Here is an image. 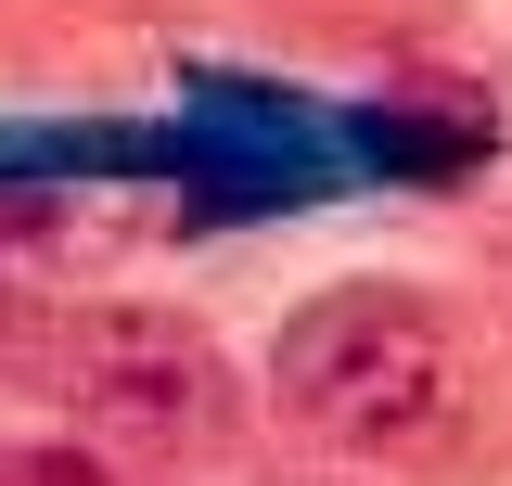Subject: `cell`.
Listing matches in <instances>:
<instances>
[{"mask_svg": "<svg viewBox=\"0 0 512 486\" xmlns=\"http://www.w3.org/2000/svg\"><path fill=\"white\" fill-rule=\"evenodd\" d=\"M39 371H52L64 410L103 423L116 448H205L231 423V359L192 320H167V307H90V320H64L39 346Z\"/></svg>", "mask_w": 512, "mask_h": 486, "instance_id": "7a4b0ae2", "label": "cell"}, {"mask_svg": "<svg viewBox=\"0 0 512 486\" xmlns=\"http://www.w3.org/2000/svg\"><path fill=\"white\" fill-rule=\"evenodd\" d=\"M269 410L308 448H333V461H410V448H436L461 423V346H448V320L423 295L346 282V295H320V307L282 320Z\"/></svg>", "mask_w": 512, "mask_h": 486, "instance_id": "6da1fadb", "label": "cell"}]
</instances>
